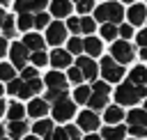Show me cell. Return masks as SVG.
I'll return each mask as SVG.
<instances>
[{
    "mask_svg": "<svg viewBox=\"0 0 147 140\" xmlns=\"http://www.w3.org/2000/svg\"><path fill=\"white\" fill-rule=\"evenodd\" d=\"M28 115L30 117H34V119H44V115L48 112V103L44 101V99H39V96H34V99H30V103H28Z\"/></svg>",
    "mask_w": 147,
    "mask_h": 140,
    "instance_id": "5bb4252c",
    "label": "cell"
},
{
    "mask_svg": "<svg viewBox=\"0 0 147 140\" xmlns=\"http://www.w3.org/2000/svg\"><path fill=\"white\" fill-rule=\"evenodd\" d=\"M99 32H101V39H106V41H113V44H115L117 34H119V28H117V25H113V23H103Z\"/></svg>",
    "mask_w": 147,
    "mask_h": 140,
    "instance_id": "4316f807",
    "label": "cell"
},
{
    "mask_svg": "<svg viewBox=\"0 0 147 140\" xmlns=\"http://www.w3.org/2000/svg\"><path fill=\"white\" fill-rule=\"evenodd\" d=\"M9 53V44H7V39L5 37H0V57L2 55H7Z\"/></svg>",
    "mask_w": 147,
    "mask_h": 140,
    "instance_id": "bcb514c9",
    "label": "cell"
},
{
    "mask_svg": "<svg viewBox=\"0 0 147 140\" xmlns=\"http://www.w3.org/2000/svg\"><path fill=\"white\" fill-rule=\"evenodd\" d=\"M30 62H32V67H34V69H39V67H46V64H48V55H46L44 50L30 53Z\"/></svg>",
    "mask_w": 147,
    "mask_h": 140,
    "instance_id": "836d02e7",
    "label": "cell"
},
{
    "mask_svg": "<svg viewBox=\"0 0 147 140\" xmlns=\"http://www.w3.org/2000/svg\"><path fill=\"white\" fill-rule=\"evenodd\" d=\"M133 46L129 44V41H115V44H110V57L117 62V64H129L131 60H133Z\"/></svg>",
    "mask_w": 147,
    "mask_h": 140,
    "instance_id": "5b68a950",
    "label": "cell"
},
{
    "mask_svg": "<svg viewBox=\"0 0 147 140\" xmlns=\"http://www.w3.org/2000/svg\"><path fill=\"white\" fill-rule=\"evenodd\" d=\"M25 115H28V110L18 101H9L7 103V117H9V122H23Z\"/></svg>",
    "mask_w": 147,
    "mask_h": 140,
    "instance_id": "44dd1931",
    "label": "cell"
},
{
    "mask_svg": "<svg viewBox=\"0 0 147 140\" xmlns=\"http://www.w3.org/2000/svg\"><path fill=\"white\" fill-rule=\"evenodd\" d=\"M51 25V14H46V11H39V14H34V28L39 30V28H48Z\"/></svg>",
    "mask_w": 147,
    "mask_h": 140,
    "instance_id": "d590c367",
    "label": "cell"
},
{
    "mask_svg": "<svg viewBox=\"0 0 147 140\" xmlns=\"http://www.w3.org/2000/svg\"><path fill=\"white\" fill-rule=\"evenodd\" d=\"M90 96H92V87H87V85H80V87L74 90V101L76 103H87Z\"/></svg>",
    "mask_w": 147,
    "mask_h": 140,
    "instance_id": "f1b7e54d",
    "label": "cell"
},
{
    "mask_svg": "<svg viewBox=\"0 0 147 140\" xmlns=\"http://www.w3.org/2000/svg\"><path fill=\"white\" fill-rule=\"evenodd\" d=\"M16 78V69L11 67V64H7V62H0V83L5 80V83H11Z\"/></svg>",
    "mask_w": 147,
    "mask_h": 140,
    "instance_id": "f546056e",
    "label": "cell"
},
{
    "mask_svg": "<svg viewBox=\"0 0 147 140\" xmlns=\"http://www.w3.org/2000/svg\"><path fill=\"white\" fill-rule=\"evenodd\" d=\"M122 2H133V0H122Z\"/></svg>",
    "mask_w": 147,
    "mask_h": 140,
    "instance_id": "680465c9",
    "label": "cell"
},
{
    "mask_svg": "<svg viewBox=\"0 0 147 140\" xmlns=\"http://www.w3.org/2000/svg\"><path fill=\"white\" fill-rule=\"evenodd\" d=\"M83 140H101V135H96V133H87Z\"/></svg>",
    "mask_w": 147,
    "mask_h": 140,
    "instance_id": "7dc6e473",
    "label": "cell"
},
{
    "mask_svg": "<svg viewBox=\"0 0 147 140\" xmlns=\"http://www.w3.org/2000/svg\"><path fill=\"white\" fill-rule=\"evenodd\" d=\"M92 7H94V2H92V0H83V2H78V5H76L78 14H90V11H92Z\"/></svg>",
    "mask_w": 147,
    "mask_h": 140,
    "instance_id": "7bdbcfd3",
    "label": "cell"
},
{
    "mask_svg": "<svg viewBox=\"0 0 147 140\" xmlns=\"http://www.w3.org/2000/svg\"><path fill=\"white\" fill-rule=\"evenodd\" d=\"M0 32H2L5 37H14V34H16V21H14L11 14H7L5 21L0 23Z\"/></svg>",
    "mask_w": 147,
    "mask_h": 140,
    "instance_id": "83f0119b",
    "label": "cell"
},
{
    "mask_svg": "<svg viewBox=\"0 0 147 140\" xmlns=\"http://www.w3.org/2000/svg\"><path fill=\"white\" fill-rule=\"evenodd\" d=\"M131 34H133V28H131L129 23H122V25H119V37H122V41H129Z\"/></svg>",
    "mask_w": 147,
    "mask_h": 140,
    "instance_id": "ab89813d",
    "label": "cell"
},
{
    "mask_svg": "<svg viewBox=\"0 0 147 140\" xmlns=\"http://www.w3.org/2000/svg\"><path fill=\"white\" fill-rule=\"evenodd\" d=\"M67 80H71V83H80V80H83V73H80V69H78V67L69 69V71H67Z\"/></svg>",
    "mask_w": 147,
    "mask_h": 140,
    "instance_id": "b9f144b4",
    "label": "cell"
},
{
    "mask_svg": "<svg viewBox=\"0 0 147 140\" xmlns=\"http://www.w3.org/2000/svg\"><path fill=\"white\" fill-rule=\"evenodd\" d=\"M44 85L48 90H67V78L60 71H48L46 78H44Z\"/></svg>",
    "mask_w": 147,
    "mask_h": 140,
    "instance_id": "e0dca14e",
    "label": "cell"
},
{
    "mask_svg": "<svg viewBox=\"0 0 147 140\" xmlns=\"http://www.w3.org/2000/svg\"><path fill=\"white\" fill-rule=\"evenodd\" d=\"M48 5V0H14V9L18 14H32V11H41Z\"/></svg>",
    "mask_w": 147,
    "mask_h": 140,
    "instance_id": "30bf717a",
    "label": "cell"
},
{
    "mask_svg": "<svg viewBox=\"0 0 147 140\" xmlns=\"http://www.w3.org/2000/svg\"><path fill=\"white\" fill-rule=\"evenodd\" d=\"M44 140H69V138H67L64 129H53V131H51V133H48Z\"/></svg>",
    "mask_w": 147,
    "mask_h": 140,
    "instance_id": "f35d334b",
    "label": "cell"
},
{
    "mask_svg": "<svg viewBox=\"0 0 147 140\" xmlns=\"http://www.w3.org/2000/svg\"><path fill=\"white\" fill-rule=\"evenodd\" d=\"M5 90H7L11 96H16V99H34V96L39 94V90H41V80H39V78H34V80L14 78L11 83H7Z\"/></svg>",
    "mask_w": 147,
    "mask_h": 140,
    "instance_id": "6da1fadb",
    "label": "cell"
},
{
    "mask_svg": "<svg viewBox=\"0 0 147 140\" xmlns=\"http://www.w3.org/2000/svg\"><path fill=\"white\" fill-rule=\"evenodd\" d=\"M64 39H67V25H64V23L55 21V23H51V25L46 28V41H48L51 46H60Z\"/></svg>",
    "mask_w": 147,
    "mask_h": 140,
    "instance_id": "ba28073f",
    "label": "cell"
},
{
    "mask_svg": "<svg viewBox=\"0 0 147 140\" xmlns=\"http://www.w3.org/2000/svg\"><path fill=\"white\" fill-rule=\"evenodd\" d=\"M136 41H138V46H140V48H147V28H145V30H140V32L136 34Z\"/></svg>",
    "mask_w": 147,
    "mask_h": 140,
    "instance_id": "ee69618b",
    "label": "cell"
},
{
    "mask_svg": "<svg viewBox=\"0 0 147 140\" xmlns=\"http://www.w3.org/2000/svg\"><path fill=\"white\" fill-rule=\"evenodd\" d=\"M142 110H145V112H147V99H145V108H142Z\"/></svg>",
    "mask_w": 147,
    "mask_h": 140,
    "instance_id": "9f6ffc18",
    "label": "cell"
},
{
    "mask_svg": "<svg viewBox=\"0 0 147 140\" xmlns=\"http://www.w3.org/2000/svg\"><path fill=\"white\" fill-rule=\"evenodd\" d=\"M67 30H71V32H80V21L71 16V18L67 21Z\"/></svg>",
    "mask_w": 147,
    "mask_h": 140,
    "instance_id": "f6af8a7d",
    "label": "cell"
},
{
    "mask_svg": "<svg viewBox=\"0 0 147 140\" xmlns=\"http://www.w3.org/2000/svg\"><path fill=\"white\" fill-rule=\"evenodd\" d=\"M147 96V87H138V85H133V83H122L117 90H115V101L119 103V106H136L140 99H145Z\"/></svg>",
    "mask_w": 147,
    "mask_h": 140,
    "instance_id": "7a4b0ae2",
    "label": "cell"
},
{
    "mask_svg": "<svg viewBox=\"0 0 147 140\" xmlns=\"http://www.w3.org/2000/svg\"><path fill=\"white\" fill-rule=\"evenodd\" d=\"M64 96H67V90H46L44 101H46L48 106H53L55 101H60V99H64Z\"/></svg>",
    "mask_w": 147,
    "mask_h": 140,
    "instance_id": "1f68e13d",
    "label": "cell"
},
{
    "mask_svg": "<svg viewBox=\"0 0 147 140\" xmlns=\"http://www.w3.org/2000/svg\"><path fill=\"white\" fill-rule=\"evenodd\" d=\"M9 2H11V0H0V5H9Z\"/></svg>",
    "mask_w": 147,
    "mask_h": 140,
    "instance_id": "11a10c76",
    "label": "cell"
},
{
    "mask_svg": "<svg viewBox=\"0 0 147 140\" xmlns=\"http://www.w3.org/2000/svg\"><path fill=\"white\" fill-rule=\"evenodd\" d=\"M140 57H142V60H147V48H140Z\"/></svg>",
    "mask_w": 147,
    "mask_h": 140,
    "instance_id": "681fc988",
    "label": "cell"
},
{
    "mask_svg": "<svg viewBox=\"0 0 147 140\" xmlns=\"http://www.w3.org/2000/svg\"><path fill=\"white\" fill-rule=\"evenodd\" d=\"M7 133H9V140H23L25 133H28V122H9L7 124Z\"/></svg>",
    "mask_w": 147,
    "mask_h": 140,
    "instance_id": "ffe728a7",
    "label": "cell"
},
{
    "mask_svg": "<svg viewBox=\"0 0 147 140\" xmlns=\"http://www.w3.org/2000/svg\"><path fill=\"white\" fill-rule=\"evenodd\" d=\"M78 129H80V131H87V133H94V131L99 129V117H96V112L83 110V112L78 115Z\"/></svg>",
    "mask_w": 147,
    "mask_h": 140,
    "instance_id": "8fae6325",
    "label": "cell"
},
{
    "mask_svg": "<svg viewBox=\"0 0 147 140\" xmlns=\"http://www.w3.org/2000/svg\"><path fill=\"white\" fill-rule=\"evenodd\" d=\"M133 140H136V138H133Z\"/></svg>",
    "mask_w": 147,
    "mask_h": 140,
    "instance_id": "94428289",
    "label": "cell"
},
{
    "mask_svg": "<svg viewBox=\"0 0 147 140\" xmlns=\"http://www.w3.org/2000/svg\"><path fill=\"white\" fill-rule=\"evenodd\" d=\"M34 78H37V69H34L32 64L21 71V80H34Z\"/></svg>",
    "mask_w": 147,
    "mask_h": 140,
    "instance_id": "60d3db41",
    "label": "cell"
},
{
    "mask_svg": "<svg viewBox=\"0 0 147 140\" xmlns=\"http://www.w3.org/2000/svg\"><path fill=\"white\" fill-rule=\"evenodd\" d=\"M76 67L80 69L83 78H87V80H94L96 73H99V64H96L92 57H87V55H80V57L76 60Z\"/></svg>",
    "mask_w": 147,
    "mask_h": 140,
    "instance_id": "9c48e42d",
    "label": "cell"
},
{
    "mask_svg": "<svg viewBox=\"0 0 147 140\" xmlns=\"http://www.w3.org/2000/svg\"><path fill=\"white\" fill-rule=\"evenodd\" d=\"M5 16H7V11H5V9H2V7H0V23H2V21H5Z\"/></svg>",
    "mask_w": 147,
    "mask_h": 140,
    "instance_id": "f907efd6",
    "label": "cell"
},
{
    "mask_svg": "<svg viewBox=\"0 0 147 140\" xmlns=\"http://www.w3.org/2000/svg\"><path fill=\"white\" fill-rule=\"evenodd\" d=\"M92 92H94V94H103V96H108V94H110V85H108L106 80H99V83L92 85Z\"/></svg>",
    "mask_w": 147,
    "mask_h": 140,
    "instance_id": "8d00e7d4",
    "label": "cell"
},
{
    "mask_svg": "<svg viewBox=\"0 0 147 140\" xmlns=\"http://www.w3.org/2000/svg\"><path fill=\"white\" fill-rule=\"evenodd\" d=\"M99 71H101V76H103V80H106L108 85H110V83H117V80L124 78V67L117 64L113 57H103L101 64H99Z\"/></svg>",
    "mask_w": 147,
    "mask_h": 140,
    "instance_id": "277c9868",
    "label": "cell"
},
{
    "mask_svg": "<svg viewBox=\"0 0 147 140\" xmlns=\"http://www.w3.org/2000/svg\"><path fill=\"white\" fill-rule=\"evenodd\" d=\"M48 62L55 67V71H57V69H67V67L71 64V53H69V50H62V48H55V50L48 55Z\"/></svg>",
    "mask_w": 147,
    "mask_h": 140,
    "instance_id": "4fadbf2b",
    "label": "cell"
},
{
    "mask_svg": "<svg viewBox=\"0 0 147 140\" xmlns=\"http://www.w3.org/2000/svg\"><path fill=\"white\" fill-rule=\"evenodd\" d=\"M51 112H53V119H57V122H67V119L74 117L76 106H74V101H71L69 96H64V99H60V101H55V103L51 106Z\"/></svg>",
    "mask_w": 147,
    "mask_h": 140,
    "instance_id": "8992f818",
    "label": "cell"
},
{
    "mask_svg": "<svg viewBox=\"0 0 147 140\" xmlns=\"http://www.w3.org/2000/svg\"><path fill=\"white\" fill-rule=\"evenodd\" d=\"M51 14L62 18V16H69L71 14V0H53L51 2Z\"/></svg>",
    "mask_w": 147,
    "mask_h": 140,
    "instance_id": "603a6c76",
    "label": "cell"
},
{
    "mask_svg": "<svg viewBox=\"0 0 147 140\" xmlns=\"http://www.w3.org/2000/svg\"><path fill=\"white\" fill-rule=\"evenodd\" d=\"M96 30V21L92 16H83L80 18V32H85L87 37H92V32Z\"/></svg>",
    "mask_w": 147,
    "mask_h": 140,
    "instance_id": "d6a6232c",
    "label": "cell"
},
{
    "mask_svg": "<svg viewBox=\"0 0 147 140\" xmlns=\"http://www.w3.org/2000/svg\"><path fill=\"white\" fill-rule=\"evenodd\" d=\"M5 112H7V103H5V101H2V99H0V117H2V115H5Z\"/></svg>",
    "mask_w": 147,
    "mask_h": 140,
    "instance_id": "c3c4849f",
    "label": "cell"
},
{
    "mask_svg": "<svg viewBox=\"0 0 147 140\" xmlns=\"http://www.w3.org/2000/svg\"><path fill=\"white\" fill-rule=\"evenodd\" d=\"M124 16H126V11L122 9L119 2H103V5H99L96 11H94V18H96V21H101V23H113V25H117Z\"/></svg>",
    "mask_w": 147,
    "mask_h": 140,
    "instance_id": "3957f363",
    "label": "cell"
},
{
    "mask_svg": "<svg viewBox=\"0 0 147 140\" xmlns=\"http://www.w3.org/2000/svg\"><path fill=\"white\" fill-rule=\"evenodd\" d=\"M9 57H11V67L25 69V67H28V60H30V50H28L23 44L14 41V44L9 46Z\"/></svg>",
    "mask_w": 147,
    "mask_h": 140,
    "instance_id": "52a82bcc",
    "label": "cell"
},
{
    "mask_svg": "<svg viewBox=\"0 0 147 140\" xmlns=\"http://www.w3.org/2000/svg\"><path fill=\"white\" fill-rule=\"evenodd\" d=\"M30 53H37V50H44V44H46V39L44 37H39L37 32H25V37H23V41H21Z\"/></svg>",
    "mask_w": 147,
    "mask_h": 140,
    "instance_id": "9a60e30c",
    "label": "cell"
},
{
    "mask_svg": "<svg viewBox=\"0 0 147 140\" xmlns=\"http://www.w3.org/2000/svg\"><path fill=\"white\" fill-rule=\"evenodd\" d=\"M126 135V126L117 124V126H103L101 131V140H124Z\"/></svg>",
    "mask_w": 147,
    "mask_h": 140,
    "instance_id": "7402d4cb",
    "label": "cell"
},
{
    "mask_svg": "<svg viewBox=\"0 0 147 140\" xmlns=\"http://www.w3.org/2000/svg\"><path fill=\"white\" fill-rule=\"evenodd\" d=\"M67 50H69L71 55H80V53H83V39L71 37V39H69V44H67Z\"/></svg>",
    "mask_w": 147,
    "mask_h": 140,
    "instance_id": "e575fe53",
    "label": "cell"
},
{
    "mask_svg": "<svg viewBox=\"0 0 147 140\" xmlns=\"http://www.w3.org/2000/svg\"><path fill=\"white\" fill-rule=\"evenodd\" d=\"M16 23H18V30L21 32H28L30 28H34V16L32 14H18Z\"/></svg>",
    "mask_w": 147,
    "mask_h": 140,
    "instance_id": "4dcf8cb0",
    "label": "cell"
},
{
    "mask_svg": "<svg viewBox=\"0 0 147 140\" xmlns=\"http://www.w3.org/2000/svg\"><path fill=\"white\" fill-rule=\"evenodd\" d=\"M126 122H129V126H136V129H147V112H145V110H140V108H133V110H129Z\"/></svg>",
    "mask_w": 147,
    "mask_h": 140,
    "instance_id": "ac0fdd59",
    "label": "cell"
},
{
    "mask_svg": "<svg viewBox=\"0 0 147 140\" xmlns=\"http://www.w3.org/2000/svg\"><path fill=\"white\" fill-rule=\"evenodd\" d=\"M126 18H129V25H142L147 21V7L133 2L129 7V11H126Z\"/></svg>",
    "mask_w": 147,
    "mask_h": 140,
    "instance_id": "7c38bea8",
    "label": "cell"
},
{
    "mask_svg": "<svg viewBox=\"0 0 147 140\" xmlns=\"http://www.w3.org/2000/svg\"><path fill=\"white\" fill-rule=\"evenodd\" d=\"M64 133H67L69 140H80V129L74 126V124H67V126H64Z\"/></svg>",
    "mask_w": 147,
    "mask_h": 140,
    "instance_id": "74e56055",
    "label": "cell"
},
{
    "mask_svg": "<svg viewBox=\"0 0 147 140\" xmlns=\"http://www.w3.org/2000/svg\"><path fill=\"white\" fill-rule=\"evenodd\" d=\"M74 2H76V5H78V2H83V0H74Z\"/></svg>",
    "mask_w": 147,
    "mask_h": 140,
    "instance_id": "6f0895ef",
    "label": "cell"
},
{
    "mask_svg": "<svg viewBox=\"0 0 147 140\" xmlns=\"http://www.w3.org/2000/svg\"><path fill=\"white\" fill-rule=\"evenodd\" d=\"M103 119H106L108 126H117V124L124 119V110H122L119 106H108V108L103 110Z\"/></svg>",
    "mask_w": 147,
    "mask_h": 140,
    "instance_id": "d6986e66",
    "label": "cell"
},
{
    "mask_svg": "<svg viewBox=\"0 0 147 140\" xmlns=\"http://www.w3.org/2000/svg\"><path fill=\"white\" fill-rule=\"evenodd\" d=\"M2 140H9V138H2Z\"/></svg>",
    "mask_w": 147,
    "mask_h": 140,
    "instance_id": "91938a15",
    "label": "cell"
},
{
    "mask_svg": "<svg viewBox=\"0 0 147 140\" xmlns=\"http://www.w3.org/2000/svg\"><path fill=\"white\" fill-rule=\"evenodd\" d=\"M2 138H5V126L0 124V140H2Z\"/></svg>",
    "mask_w": 147,
    "mask_h": 140,
    "instance_id": "f5cc1de1",
    "label": "cell"
},
{
    "mask_svg": "<svg viewBox=\"0 0 147 140\" xmlns=\"http://www.w3.org/2000/svg\"><path fill=\"white\" fill-rule=\"evenodd\" d=\"M83 50L87 53V57H96V55H101V50H103V44H101V39L99 37H85L83 39Z\"/></svg>",
    "mask_w": 147,
    "mask_h": 140,
    "instance_id": "2e32d148",
    "label": "cell"
},
{
    "mask_svg": "<svg viewBox=\"0 0 147 140\" xmlns=\"http://www.w3.org/2000/svg\"><path fill=\"white\" fill-rule=\"evenodd\" d=\"M2 94H5V87H2V83H0V99H2Z\"/></svg>",
    "mask_w": 147,
    "mask_h": 140,
    "instance_id": "db71d44e",
    "label": "cell"
},
{
    "mask_svg": "<svg viewBox=\"0 0 147 140\" xmlns=\"http://www.w3.org/2000/svg\"><path fill=\"white\" fill-rule=\"evenodd\" d=\"M87 106H90L92 112H96V110H106V108H108V96H103V94H94V92H92Z\"/></svg>",
    "mask_w": 147,
    "mask_h": 140,
    "instance_id": "484cf974",
    "label": "cell"
},
{
    "mask_svg": "<svg viewBox=\"0 0 147 140\" xmlns=\"http://www.w3.org/2000/svg\"><path fill=\"white\" fill-rule=\"evenodd\" d=\"M53 129H55V122H53V119H46V117H44V119H37V124H32V131H34L37 138H39V135L46 138Z\"/></svg>",
    "mask_w": 147,
    "mask_h": 140,
    "instance_id": "d4e9b609",
    "label": "cell"
},
{
    "mask_svg": "<svg viewBox=\"0 0 147 140\" xmlns=\"http://www.w3.org/2000/svg\"><path fill=\"white\" fill-rule=\"evenodd\" d=\"M129 83H133V85H147V67H142V64H138V67H133L131 71H129Z\"/></svg>",
    "mask_w": 147,
    "mask_h": 140,
    "instance_id": "cb8c5ba5",
    "label": "cell"
},
{
    "mask_svg": "<svg viewBox=\"0 0 147 140\" xmlns=\"http://www.w3.org/2000/svg\"><path fill=\"white\" fill-rule=\"evenodd\" d=\"M23 140H39V138H37V135H25Z\"/></svg>",
    "mask_w": 147,
    "mask_h": 140,
    "instance_id": "816d5d0a",
    "label": "cell"
}]
</instances>
